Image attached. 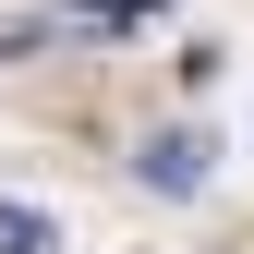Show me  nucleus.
<instances>
[{"label":"nucleus","instance_id":"2","mask_svg":"<svg viewBox=\"0 0 254 254\" xmlns=\"http://www.w3.org/2000/svg\"><path fill=\"white\" fill-rule=\"evenodd\" d=\"M0 254H61V230H49L37 206H0Z\"/></svg>","mask_w":254,"mask_h":254},{"label":"nucleus","instance_id":"1","mask_svg":"<svg viewBox=\"0 0 254 254\" xmlns=\"http://www.w3.org/2000/svg\"><path fill=\"white\" fill-rule=\"evenodd\" d=\"M133 170H145V194H206V133H157Z\"/></svg>","mask_w":254,"mask_h":254}]
</instances>
